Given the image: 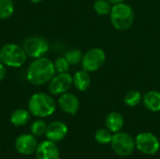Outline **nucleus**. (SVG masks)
Segmentation results:
<instances>
[{"mask_svg":"<svg viewBox=\"0 0 160 159\" xmlns=\"http://www.w3.org/2000/svg\"><path fill=\"white\" fill-rule=\"evenodd\" d=\"M111 144L114 153L120 157L130 156L136 148L135 140H133V138L129 134L121 131L116 132L114 133V135H112Z\"/></svg>","mask_w":160,"mask_h":159,"instance_id":"obj_5","label":"nucleus"},{"mask_svg":"<svg viewBox=\"0 0 160 159\" xmlns=\"http://www.w3.org/2000/svg\"><path fill=\"white\" fill-rule=\"evenodd\" d=\"M66 59L68 60V62L70 64V66H75V65H78L82 62V52L81 50H78V49H72V50H69L68 51L65 55Z\"/></svg>","mask_w":160,"mask_h":159,"instance_id":"obj_21","label":"nucleus"},{"mask_svg":"<svg viewBox=\"0 0 160 159\" xmlns=\"http://www.w3.org/2000/svg\"><path fill=\"white\" fill-rule=\"evenodd\" d=\"M55 75V68L53 62L49 58L43 56L34 59L29 65L26 71L27 81L36 86H40L49 82Z\"/></svg>","mask_w":160,"mask_h":159,"instance_id":"obj_1","label":"nucleus"},{"mask_svg":"<svg viewBox=\"0 0 160 159\" xmlns=\"http://www.w3.org/2000/svg\"><path fill=\"white\" fill-rule=\"evenodd\" d=\"M38 142L33 134H22L15 141V148L21 155L28 156L36 153Z\"/></svg>","mask_w":160,"mask_h":159,"instance_id":"obj_10","label":"nucleus"},{"mask_svg":"<svg viewBox=\"0 0 160 159\" xmlns=\"http://www.w3.org/2000/svg\"><path fill=\"white\" fill-rule=\"evenodd\" d=\"M112 4L109 0H96L94 3V9L97 14L100 16L108 15L111 13Z\"/></svg>","mask_w":160,"mask_h":159,"instance_id":"obj_20","label":"nucleus"},{"mask_svg":"<svg viewBox=\"0 0 160 159\" xmlns=\"http://www.w3.org/2000/svg\"><path fill=\"white\" fill-rule=\"evenodd\" d=\"M7 66L0 62V82H2L7 77Z\"/></svg>","mask_w":160,"mask_h":159,"instance_id":"obj_25","label":"nucleus"},{"mask_svg":"<svg viewBox=\"0 0 160 159\" xmlns=\"http://www.w3.org/2000/svg\"><path fill=\"white\" fill-rule=\"evenodd\" d=\"M110 19L112 25L119 31H126L129 29L134 22V11L133 8L126 4L120 3L112 5Z\"/></svg>","mask_w":160,"mask_h":159,"instance_id":"obj_3","label":"nucleus"},{"mask_svg":"<svg viewBox=\"0 0 160 159\" xmlns=\"http://www.w3.org/2000/svg\"><path fill=\"white\" fill-rule=\"evenodd\" d=\"M22 48L24 49L27 56L37 59L43 57L49 51V42L42 37L32 36L26 37L22 43Z\"/></svg>","mask_w":160,"mask_h":159,"instance_id":"obj_6","label":"nucleus"},{"mask_svg":"<svg viewBox=\"0 0 160 159\" xmlns=\"http://www.w3.org/2000/svg\"><path fill=\"white\" fill-rule=\"evenodd\" d=\"M27 57L22 46L16 43H7L0 49V62L8 67H21Z\"/></svg>","mask_w":160,"mask_h":159,"instance_id":"obj_4","label":"nucleus"},{"mask_svg":"<svg viewBox=\"0 0 160 159\" xmlns=\"http://www.w3.org/2000/svg\"><path fill=\"white\" fill-rule=\"evenodd\" d=\"M106 127L112 133L121 131L124 127V117L121 113L117 112H112L109 113L105 119Z\"/></svg>","mask_w":160,"mask_h":159,"instance_id":"obj_15","label":"nucleus"},{"mask_svg":"<svg viewBox=\"0 0 160 159\" xmlns=\"http://www.w3.org/2000/svg\"><path fill=\"white\" fill-rule=\"evenodd\" d=\"M142 100V96L139 91L130 90L124 97V102L128 107H136Z\"/></svg>","mask_w":160,"mask_h":159,"instance_id":"obj_19","label":"nucleus"},{"mask_svg":"<svg viewBox=\"0 0 160 159\" xmlns=\"http://www.w3.org/2000/svg\"><path fill=\"white\" fill-rule=\"evenodd\" d=\"M112 5H116V4H120V3H123L125 0H109Z\"/></svg>","mask_w":160,"mask_h":159,"instance_id":"obj_26","label":"nucleus"},{"mask_svg":"<svg viewBox=\"0 0 160 159\" xmlns=\"http://www.w3.org/2000/svg\"><path fill=\"white\" fill-rule=\"evenodd\" d=\"M135 145L141 153L152 156L158 152L160 142L154 134L150 132H142L136 137Z\"/></svg>","mask_w":160,"mask_h":159,"instance_id":"obj_8","label":"nucleus"},{"mask_svg":"<svg viewBox=\"0 0 160 159\" xmlns=\"http://www.w3.org/2000/svg\"><path fill=\"white\" fill-rule=\"evenodd\" d=\"M142 102L145 108L153 112H160V92L149 91L142 97Z\"/></svg>","mask_w":160,"mask_h":159,"instance_id":"obj_16","label":"nucleus"},{"mask_svg":"<svg viewBox=\"0 0 160 159\" xmlns=\"http://www.w3.org/2000/svg\"><path fill=\"white\" fill-rule=\"evenodd\" d=\"M14 13V3L12 0H0V20L10 18Z\"/></svg>","mask_w":160,"mask_h":159,"instance_id":"obj_18","label":"nucleus"},{"mask_svg":"<svg viewBox=\"0 0 160 159\" xmlns=\"http://www.w3.org/2000/svg\"><path fill=\"white\" fill-rule=\"evenodd\" d=\"M30 112L24 109H17L10 114V123L15 127H22L30 120Z\"/></svg>","mask_w":160,"mask_h":159,"instance_id":"obj_17","label":"nucleus"},{"mask_svg":"<svg viewBox=\"0 0 160 159\" xmlns=\"http://www.w3.org/2000/svg\"><path fill=\"white\" fill-rule=\"evenodd\" d=\"M29 1L32 2V3H34V4H38V3H40V2L44 1V0H29Z\"/></svg>","mask_w":160,"mask_h":159,"instance_id":"obj_27","label":"nucleus"},{"mask_svg":"<svg viewBox=\"0 0 160 159\" xmlns=\"http://www.w3.org/2000/svg\"><path fill=\"white\" fill-rule=\"evenodd\" d=\"M106 53L100 48H92L88 50L82 56V67L87 72L98 71L105 63Z\"/></svg>","mask_w":160,"mask_h":159,"instance_id":"obj_7","label":"nucleus"},{"mask_svg":"<svg viewBox=\"0 0 160 159\" xmlns=\"http://www.w3.org/2000/svg\"><path fill=\"white\" fill-rule=\"evenodd\" d=\"M73 77V85L80 92L86 91L91 85V77L89 72L82 69L75 72Z\"/></svg>","mask_w":160,"mask_h":159,"instance_id":"obj_14","label":"nucleus"},{"mask_svg":"<svg viewBox=\"0 0 160 159\" xmlns=\"http://www.w3.org/2000/svg\"><path fill=\"white\" fill-rule=\"evenodd\" d=\"M73 85V77L68 73H58L49 82V91L52 95L60 96L67 93Z\"/></svg>","mask_w":160,"mask_h":159,"instance_id":"obj_9","label":"nucleus"},{"mask_svg":"<svg viewBox=\"0 0 160 159\" xmlns=\"http://www.w3.org/2000/svg\"><path fill=\"white\" fill-rule=\"evenodd\" d=\"M36 158L60 159V152L55 142L49 140L40 142L36 150Z\"/></svg>","mask_w":160,"mask_h":159,"instance_id":"obj_12","label":"nucleus"},{"mask_svg":"<svg viewBox=\"0 0 160 159\" xmlns=\"http://www.w3.org/2000/svg\"><path fill=\"white\" fill-rule=\"evenodd\" d=\"M58 105L64 112L75 115L80 108V100L74 94L67 92L60 95L58 98Z\"/></svg>","mask_w":160,"mask_h":159,"instance_id":"obj_13","label":"nucleus"},{"mask_svg":"<svg viewBox=\"0 0 160 159\" xmlns=\"http://www.w3.org/2000/svg\"><path fill=\"white\" fill-rule=\"evenodd\" d=\"M56 110V103L52 97L46 93H36L31 96L28 101L29 112L39 118H45L53 114Z\"/></svg>","mask_w":160,"mask_h":159,"instance_id":"obj_2","label":"nucleus"},{"mask_svg":"<svg viewBox=\"0 0 160 159\" xmlns=\"http://www.w3.org/2000/svg\"><path fill=\"white\" fill-rule=\"evenodd\" d=\"M46 129H47V125L41 119L34 121L30 126L31 134H33L35 137H40L44 135L46 133Z\"/></svg>","mask_w":160,"mask_h":159,"instance_id":"obj_22","label":"nucleus"},{"mask_svg":"<svg viewBox=\"0 0 160 159\" xmlns=\"http://www.w3.org/2000/svg\"><path fill=\"white\" fill-rule=\"evenodd\" d=\"M112 132L108 128H100L96 132L95 139L100 144H108L111 143L112 139Z\"/></svg>","mask_w":160,"mask_h":159,"instance_id":"obj_23","label":"nucleus"},{"mask_svg":"<svg viewBox=\"0 0 160 159\" xmlns=\"http://www.w3.org/2000/svg\"><path fill=\"white\" fill-rule=\"evenodd\" d=\"M53 66L55 68V72L65 73V72L68 71L70 64L68 62V60L66 59L65 56H60L55 59V61L53 62Z\"/></svg>","mask_w":160,"mask_h":159,"instance_id":"obj_24","label":"nucleus"},{"mask_svg":"<svg viewBox=\"0 0 160 159\" xmlns=\"http://www.w3.org/2000/svg\"><path fill=\"white\" fill-rule=\"evenodd\" d=\"M68 131V128L64 122L53 121L50 123L49 125H47L45 136L49 141L57 142L66 138Z\"/></svg>","mask_w":160,"mask_h":159,"instance_id":"obj_11","label":"nucleus"}]
</instances>
